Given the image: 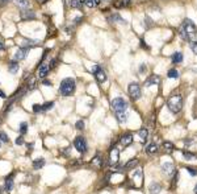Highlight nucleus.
Here are the masks:
<instances>
[{
  "instance_id": "f257e3e1",
  "label": "nucleus",
  "mask_w": 197,
  "mask_h": 194,
  "mask_svg": "<svg viewBox=\"0 0 197 194\" xmlns=\"http://www.w3.org/2000/svg\"><path fill=\"white\" fill-rule=\"evenodd\" d=\"M196 32H197L196 25H194V23L189 19L184 20L181 27H180V29H179V33H180L181 38H183V40H186V41L192 40V38L196 36Z\"/></svg>"
},
{
  "instance_id": "f03ea898",
  "label": "nucleus",
  "mask_w": 197,
  "mask_h": 194,
  "mask_svg": "<svg viewBox=\"0 0 197 194\" xmlns=\"http://www.w3.org/2000/svg\"><path fill=\"white\" fill-rule=\"evenodd\" d=\"M75 89H76L75 79H74V78H64V79L60 82L59 93H60V95H63V96H70L75 93Z\"/></svg>"
},
{
  "instance_id": "7ed1b4c3",
  "label": "nucleus",
  "mask_w": 197,
  "mask_h": 194,
  "mask_svg": "<svg viewBox=\"0 0 197 194\" xmlns=\"http://www.w3.org/2000/svg\"><path fill=\"white\" fill-rule=\"evenodd\" d=\"M167 107L172 114H179L183 108V98L180 95H173L168 99Z\"/></svg>"
},
{
  "instance_id": "20e7f679",
  "label": "nucleus",
  "mask_w": 197,
  "mask_h": 194,
  "mask_svg": "<svg viewBox=\"0 0 197 194\" xmlns=\"http://www.w3.org/2000/svg\"><path fill=\"white\" fill-rule=\"evenodd\" d=\"M129 103L125 101L123 98L118 96V98H114L112 101V108L114 111V114H120V112H125L126 108H128Z\"/></svg>"
},
{
  "instance_id": "39448f33",
  "label": "nucleus",
  "mask_w": 197,
  "mask_h": 194,
  "mask_svg": "<svg viewBox=\"0 0 197 194\" xmlns=\"http://www.w3.org/2000/svg\"><path fill=\"white\" fill-rule=\"evenodd\" d=\"M89 70H91V73L95 75V78H96L100 83H104L105 81H107V74H105V72L99 66V65H93Z\"/></svg>"
},
{
  "instance_id": "423d86ee",
  "label": "nucleus",
  "mask_w": 197,
  "mask_h": 194,
  "mask_svg": "<svg viewBox=\"0 0 197 194\" xmlns=\"http://www.w3.org/2000/svg\"><path fill=\"white\" fill-rule=\"evenodd\" d=\"M129 95H130V98L133 99V101H137V99L141 98V87H139V85L137 82H131L130 85H129Z\"/></svg>"
},
{
  "instance_id": "0eeeda50",
  "label": "nucleus",
  "mask_w": 197,
  "mask_h": 194,
  "mask_svg": "<svg viewBox=\"0 0 197 194\" xmlns=\"http://www.w3.org/2000/svg\"><path fill=\"white\" fill-rule=\"evenodd\" d=\"M74 147L76 148V151L80 152V153H86L87 152V141L84 137H81V136H78V137L74 140Z\"/></svg>"
},
{
  "instance_id": "6e6552de",
  "label": "nucleus",
  "mask_w": 197,
  "mask_h": 194,
  "mask_svg": "<svg viewBox=\"0 0 197 194\" xmlns=\"http://www.w3.org/2000/svg\"><path fill=\"white\" fill-rule=\"evenodd\" d=\"M162 170L165 173L167 176H172V174H175V166H173V164L171 161H165V162H163L162 164Z\"/></svg>"
},
{
  "instance_id": "1a4fd4ad",
  "label": "nucleus",
  "mask_w": 197,
  "mask_h": 194,
  "mask_svg": "<svg viewBox=\"0 0 197 194\" xmlns=\"http://www.w3.org/2000/svg\"><path fill=\"white\" fill-rule=\"evenodd\" d=\"M20 19L21 20H34L36 19V13L33 11H30V9H22Z\"/></svg>"
},
{
  "instance_id": "9d476101",
  "label": "nucleus",
  "mask_w": 197,
  "mask_h": 194,
  "mask_svg": "<svg viewBox=\"0 0 197 194\" xmlns=\"http://www.w3.org/2000/svg\"><path fill=\"white\" fill-rule=\"evenodd\" d=\"M28 52H29V48H20L15 54V61H21V59H24L26 57V54H28Z\"/></svg>"
},
{
  "instance_id": "9b49d317",
  "label": "nucleus",
  "mask_w": 197,
  "mask_h": 194,
  "mask_svg": "<svg viewBox=\"0 0 197 194\" xmlns=\"http://www.w3.org/2000/svg\"><path fill=\"white\" fill-rule=\"evenodd\" d=\"M13 176H15V173H11L9 176H7V177H5V185H4V188H5V190H7V191H11V190H12V188H13Z\"/></svg>"
},
{
  "instance_id": "f8f14e48",
  "label": "nucleus",
  "mask_w": 197,
  "mask_h": 194,
  "mask_svg": "<svg viewBox=\"0 0 197 194\" xmlns=\"http://www.w3.org/2000/svg\"><path fill=\"white\" fill-rule=\"evenodd\" d=\"M131 143H133V135H131V133H125V135L121 137V144H122L123 147H129Z\"/></svg>"
},
{
  "instance_id": "ddd939ff",
  "label": "nucleus",
  "mask_w": 197,
  "mask_h": 194,
  "mask_svg": "<svg viewBox=\"0 0 197 194\" xmlns=\"http://www.w3.org/2000/svg\"><path fill=\"white\" fill-rule=\"evenodd\" d=\"M118 157H120L118 149H117V148H113L112 151H110V164H112V165H117Z\"/></svg>"
},
{
  "instance_id": "4468645a",
  "label": "nucleus",
  "mask_w": 197,
  "mask_h": 194,
  "mask_svg": "<svg viewBox=\"0 0 197 194\" xmlns=\"http://www.w3.org/2000/svg\"><path fill=\"white\" fill-rule=\"evenodd\" d=\"M159 77H158V75H151V77H149L146 79V82H144V86H147V87H149V86H152V85H158V83H159Z\"/></svg>"
},
{
  "instance_id": "2eb2a0df",
  "label": "nucleus",
  "mask_w": 197,
  "mask_h": 194,
  "mask_svg": "<svg viewBox=\"0 0 197 194\" xmlns=\"http://www.w3.org/2000/svg\"><path fill=\"white\" fill-rule=\"evenodd\" d=\"M149 190L151 194H158V193H160V190H162V186H160V183H158V182H152V183H150Z\"/></svg>"
},
{
  "instance_id": "dca6fc26",
  "label": "nucleus",
  "mask_w": 197,
  "mask_h": 194,
  "mask_svg": "<svg viewBox=\"0 0 197 194\" xmlns=\"http://www.w3.org/2000/svg\"><path fill=\"white\" fill-rule=\"evenodd\" d=\"M49 72H50V66H49V65H41V66H39V69H38L39 78H45Z\"/></svg>"
},
{
  "instance_id": "f3484780",
  "label": "nucleus",
  "mask_w": 197,
  "mask_h": 194,
  "mask_svg": "<svg viewBox=\"0 0 197 194\" xmlns=\"http://www.w3.org/2000/svg\"><path fill=\"white\" fill-rule=\"evenodd\" d=\"M138 165V160L137 159H133V160H129L128 162L125 164V166H123V169L125 170H130V169H134V168Z\"/></svg>"
},
{
  "instance_id": "a211bd4d",
  "label": "nucleus",
  "mask_w": 197,
  "mask_h": 194,
  "mask_svg": "<svg viewBox=\"0 0 197 194\" xmlns=\"http://www.w3.org/2000/svg\"><path fill=\"white\" fill-rule=\"evenodd\" d=\"M8 70H9V73H12V74H16V73L18 72V64H17V61H11L9 65H8Z\"/></svg>"
},
{
  "instance_id": "6ab92c4d",
  "label": "nucleus",
  "mask_w": 197,
  "mask_h": 194,
  "mask_svg": "<svg viewBox=\"0 0 197 194\" xmlns=\"http://www.w3.org/2000/svg\"><path fill=\"white\" fill-rule=\"evenodd\" d=\"M43 165H45V159H42V157H39V159H36V160L33 161V168H34L36 170L41 169Z\"/></svg>"
},
{
  "instance_id": "aec40b11",
  "label": "nucleus",
  "mask_w": 197,
  "mask_h": 194,
  "mask_svg": "<svg viewBox=\"0 0 197 194\" xmlns=\"http://www.w3.org/2000/svg\"><path fill=\"white\" fill-rule=\"evenodd\" d=\"M116 118L120 123H126L128 122V112H120V114H116Z\"/></svg>"
},
{
  "instance_id": "412c9836",
  "label": "nucleus",
  "mask_w": 197,
  "mask_h": 194,
  "mask_svg": "<svg viewBox=\"0 0 197 194\" xmlns=\"http://www.w3.org/2000/svg\"><path fill=\"white\" fill-rule=\"evenodd\" d=\"M146 152H147L149 154H154V153H156V152H158V145H156L155 143H151L150 145H147Z\"/></svg>"
},
{
  "instance_id": "4be33fe9",
  "label": "nucleus",
  "mask_w": 197,
  "mask_h": 194,
  "mask_svg": "<svg viewBox=\"0 0 197 194\" xmlns=\"http://www.w3.org/2000/svg\"><path fill=\"white\" fill-rule=\"evenodd\" d=\"M15 3L17 4L21 9H28L29 8V1L28 0H15Z\"/></svg>"
},
{
  "instance_id": "5701e85b",
  "label": "nucleus",
  "mask_w": 197,
  "mask_h": 194,
  "mask_svg": "<svg viewBox=\"0 0 197 194\" xmlns=\"http://www.w3.org/2000/svg\"><path fill=\"white\" fill-rule=\"evenodd\" d=\"M172 62L173 64H180V62H183V54H181L180 52L173 53L172 54Z\"/></svg>"
},
{
  "instance_id": "b1692460",
  "label": "nucleus",
  "mask_w": 197,
  "mask_h": 194,
  "mask_svg": "<svg viewBox=\"0 0 197 194\" xmlns=\"http://www.w3.org/2000/svg\"><path fill=\"white\" fill-rule=\"evenodd\" d=\"M138 136L143 140V143L147 140V137H149V131L146 130V128H141V130L138 131Z\"/></svg>"
},
{
  "instance_id": "393cba45",
  "label": "nucleus",
  "mask_w": 197,
  "mask_h": 194,
  "mask_svg": "<svg viewBox=\"0 0 197 194\" xmlns=\"http://www.w3.org/2000/svg\"><path fill=\"white\" fill-rule=\"evenodd\" d=\"M131 4V0H120L117 4H116V7H118V8H123V7H129Z\"/></svg>"
},
{
  "instance_id": "a878e982",
  "label": "nucleus",
  "mask_w": 197,
  "mask_h": 194,
  "mask_svg": "<svg viewBox=\"0 0 197 194\" xmlns=\"http://www.w3.org/2000/svg\"><path fill=\"white\" fill-rule=\"evenodd\" d=\"M92 165H95V166H97V168H100V166H102V159L100 156H96L93 160H92Z\"/></svg>"
},
{
  "instance_id": "bb28decb",
  "label": "nucleus",
  "mask_w": 197,
  "mask_h": 194,
  "mask_svg": "<svg viewBox=\"0 0 197 194\" xmlns=\"http://www.w3.org/2000/svg\"><path fill=\"white\" fill-rule=\"evenodd\" d=\"M167 75H168V78H172V79H176V78H179V72H177L176 69H171V70H168Z\"/></svg>"
},
{
  "instance_id": "cd10ccee",
  "label": "nucleus",
  "mask_w": 197,
  "mask_h": 194,
  "mask_svg": "<svg viewBox=\"0 0 197 194\" xmlns=\"http://www.w3.org/2000/svg\"><path fill=\"white\" fill-rule=\"evenodd\" d=\"M109 21H113V23H114V21H121V23H123V24H126V21H125L123 19H121L120 15H118V13L112 15V16L109 17Z\"/></svg>"
},
{
  "instance_id": "c85d7f7f",
  "label": "nucleus",
  "mask_w": 197,
  "mask_h": 194,
  "mask_svg": "<svg viewBox=\"0 0 197 194\" xmlns=\"http://www.w3.org/2000/svg\"><path fill=\"white\" fill-rule=\"evenodd\" d=\"M181 154H183V157L185 160H193V159H196V154H193L192 152H188V151L181 152Z\"/></svg>"
},
{
  "instance_id": "c756f323",
  "label": "nucleus",
  "mask_w": 197,
  "mask_h": 194,
  "mask_svg": "<svg viewBox=\"0 0 197 194\" xmlns=\"http://www.w3.org/2000/svg\"><path fill=\"white\" fill-rule=\"evenodd\" d=\"M163 148H164L165 152H168V153H171V152L173 151V144L170 143V141H165L164 144H163Z\"/></svg>"
},
{
  "instance_id": "7c9ffc66",
  "label": "nucleus",
  "mask_w": 197,
  "mask_h": 194,
  "mask_svg": "<svg viewBox=\"0 0 197 194\" xmlns=\"http://www.w3.org/2000/svg\"><path fill=\"white\" fill-rule=\"evenodd\" d=\"M86 4L89 7V8H92V7H96L100 4V0H86Z\"/></svg>"
},
{
  "instance_id": "2f4dec72",
  "label": "nucleus",
  "mask_w": 197,
  "mask_h": 194,
  "mask_svg": "<svg viewBox=\"0 0 197 194\" xmlns=\"http://www.w3.org/2000/svg\"><path fill=\"white\" fill-rule=\"evenodd\" d=\"M0 141H3V143H8L9 141V137H8V135L4 131H0Z\"/></svg>"
},
{
  "instance_id": "473e14b6",
  "label": "nucleus",
  "mask_w": 197,
  "mask_h": 194,
  "mask_svg": "<svg viewBox=\"0 0 197 194\" xmlns=\"http://www.w3.org/2000/svg\"><path fill=\"white\" fill-rule=\"evenodd\" d=\"M33 112H36V114H38V112H42L43 111V108H42V104H33Z\"/></svg>"
},
{
  "instance_id": "72a5a7b5",
  "label": "nucleus",
  "mask_w": 197,
  "mask_h": 194,
  "mask_svg": "<svg viewBox=\"0 0 197 194\" xmlns=\"http://www.w3.org/2000/svg\"><path fill=\"white\" fill-rule=\"evenodd\" d=\"M84 120H78L76 122V124H75V127H76V130H79V131H81V130H84Z\"/></svg>"
},
{
  "instance_id": "f704fd0d",
  "label": "nucleus",
  "mask_w": 197,
  "mask_h": 194,
  "mask_svg": "<svg viewBox=\"0 0 197 194\" xmlns=\"http://www.w3.org/2000/svg\"><path fill=\"white\" fill-rule=\"evenodd\" d=\"M71 7L72 8H81V4H80V1L79 0H71Z\"/></svg>"
},
{
  "instance_id": "c9c22d12",
  "label": "nucleus",
  "mask_w": 197,
  "mask_h": 194,
  "mask_svg": "<svg viewBox=\"0 0 197 194\" xmlns=\"http://www.w3.org/2000/svg\"><path fill=\"white\" fill-rule=\"evenodd\" d=\"M53 106H54V103H53V102H46L45 104H42V108H43V111H47V110H50Z\"/></svg>"
},
{
  "instance_id": "e433bc0d",
  "label": "nucleus",
  "mask_w": 197,
  "mask_h": 194,
  "mask_svg": "<svg viewBox=\"0 0 197 194\" xmlns=\"http://www.w3.org/2000/svg\"><path fill=\"white\" fill-rule=\"evenodd\" d=\"M26 128H28V123L22 122V123H21V124H20V132L22 133V135L26 132Z\"/></svg>"
},
{
  "instance_id": "4c0bfd02",
  "label": "nucleus",
  "mask_w": 197,
  "mask_h": 194,
  "mask_svg": "<svg viewBox=\"0 0 197 194\" xmlns=\"http://www.w3.org/2000/svg\"><path fill=\"white\" fill-rule=\"evenodd\" d=\"M186 170H188V172H189V174H191L192 177H194V176H197V169H194V168L186 166Z\"/></svg>"
},
{
  "instance_id": "58836bf2",
  "label": "nucleus",
  "mask_w": 197,
  "mask_h": 194,
  "mask_svg": "<svg viewBox=\"0 0 197 194\" xmlns=\"http://www.w3.org/2000/svg\"><path fill=\"white\" fill-rule=\"evenodd\" d=\"M144 20H146V25H143L144 28H146V29H149V28H151V25H152V21H151V19H150V17H144Z\"/></svg>"
},
{
  "instance_id": "ea45409f",
  "label": "nucleus",
  "mask_w": 197,
  "mask_h": 194,
  "mask_svg": "<svg viewBox=\"0 0 197 194\" xmlns=\"http://www.w3.org/2000/svg\"><path fill=\"white\" fill-rule=\"evenodd\" d=\"M184 145L188 148V147L193 145V139H185V141H184Z\"/></svg>"
},
{
  "instance_id": "a19ab883",
  "label": "nucleus",
  "mask_w": 197,
  "mask_h": 194,
  "mask_svg": "<svg viewBox=\"0 0 197 194\" xmlns=\"http://www.w3.org/2000/svg\"><path fill=\"white\" fill-rule=\"evenodd\" d=\"M191 49L194 54H197V42H191Z\"/></svg>"
},
{
  "instance_id": "79ce46f5",
  "label": "nucleus",
  "mask_w": 197,
  "mask_h": 194,
  "mask_svg": "<svg viewBox=\"0 0 197 194\" xmlns=\"http://www.w3.org/2000/svg\"><path fill=\"white\" fill-rule=\"evenodd\" d=\"M15 143H16V145H22V144H24V139H22V136H20V137L16 139Z\"/></svg>"
},
{
  "instance_id": "37998d69",
  "label": "nucleus",
  "mask_w": 197,
  "mask_h": 194,
  "mask_svg": "<svg viewBox=\"0 0 197 194\" xmlns=\"http://www.w3.org/2000/svg\"><path fill=\"white\" fill-rule=\"evenodd\" d=\"M146 70H147V66L144 64H142L141 66H139V73L141 74H143V73H146Z\"/></svg>"
},
{
  "instance_id": "c03bdc74",
  "label": "nucleus",
  "mask_w": 197,
  "mask_h": 194,
  "mask_svg": "<svg viewBox=\"0 0 197 194\" xmlns=\"http://www.w3.org/2000/svg\"><path fill=\"white\" fill-rule=\"evenodd\" d=\"M141 48H143V49H147V50H149V49H150V46L147 45V44L144 42L143 40H141Z\"/></svg>"
},
{
  "instance_id": "a18cd8bd",
  "label": "nucleus",
  "mask_w": 197,
  "mask_h": 194,
  "mask_svg": "<svg viewBox=\"0 0 197 194\" xmlns=\"http://www.w3.org/2000/svg\"><path fill=\"white\" fill-rule=\"evenodd\" d=\"M134 177L141 178L142 177V172H141V170H135V172H134Z\"/></svg>"
},
{
  "instance_id": "49530a36",
  "label": "nucleus",
  "mask_w": 197,
  "mask_h": 194,
  "mask_svg": "<svg viewBox=\"0 0 197 194\" xmlns=\"http://www.w3.org/2000/svg\"><path fill=\"white\" fill-rule=\"evenodd\" d=\"M11 0H0V6H5V4H8Z\"/></svg>"
},
{
  "instance_id": "de8ad7c7",
  "label": "nucleus",
  "mask_w": 197,
  "mask_h": 194,
  "mask_svg": "<svg viewBox=\"0 0 197 194\" xmlns=\"http://www.w3.org/2000/svg\"><path fill=\"white\" fill-rule=\"evenodd\" d=\"M42 83H43L45 86H51V82H50V81H47V79H45Z\"/></svg>"
},
{
  "instance_id": "09e8293b",
  "label": "nucleus",
  "mask_w": 197,
  "mask_h": 194,
  "mask_svg": "<svg viewBox=\"0 0 197 194\" xmlns=\"http://www.w3.org/2000/svg\"><path fill=\"white\" fill-rule=\"evenodd\" d=\"M4 49H5V46H4V42H3V41L0 40V52H1V50H4Z\"/></svg>"
},
{
  "instance_id": "8fccbe9b",
  "label": "nucleus",
  "mask_w": 197,
  "mask_h": 194,
  "mask_svg": "<svg viewBox=\"0 0 197 194\" xmlns=\"http://www.w3.org/2000/svg\"><path fill=\"white\" fill-rule=\"evenodd\" d=\"M4 190H5V188H4V186H0V194H3V193H4Z\"/></svg>"
},
{
  "instance_id": "3c124183",
  "label": "nucleus",
  "mask_w": 197,
  "mask_h": 194,
  "mask_svg": "<svg viewBox=\"0 0 197 194\" xmlns=\"http://www.w3.org/2000/svg\"><path fill=\"white\" fill-rule=\"evenodd\" d=\"M0 98H5V94H4V93H3V91H1V90H0Z\"/></svg>"
},
{
  "instance_id": "603ef678",
  "label": "nucleus",
  "mask_w": 197,
  "mask_h": 194,
  "mask_svg": "<svg viewBox=\"0 0 197 194\" xmlns=\"http://www.w3.org/2000/svg\"><path fill=\"white\" fill-rule=\"evenodd\" d=\"M37 1H38V3H39V4H43V3H46L47 0H37Z\"/></svg>"
},
{
  "instance_id": "864d4df0",
  "label": "nucleus",
  "mask_w": 197,
  "mask_h": 194,
  "mask_svg": "<svg viewBox=\"0 0 197 194\" xmlns=\"http://www.w3.org/2000/svg\"><path fill=\"white\" fill-rule=\"evenodd\" d=\"M194 194H197V185L194 186Z\"/></svg>"
},
{
  "instance_id": "5fc2aeb1",
  "label": "nucleus",
  "mask_w": 197,
  "mask_h": 194,
  "mask_svg": "<svg viewBox=\"0 0 197 194\" xmlns=\"http://www.w3.org/2000/svg\"><path fill=\"white\" fill-rule=\"evenodd\" d=\"M79 1H80V4H84V3H86V0H79Z\"/></svg>"
}]
</instances>
